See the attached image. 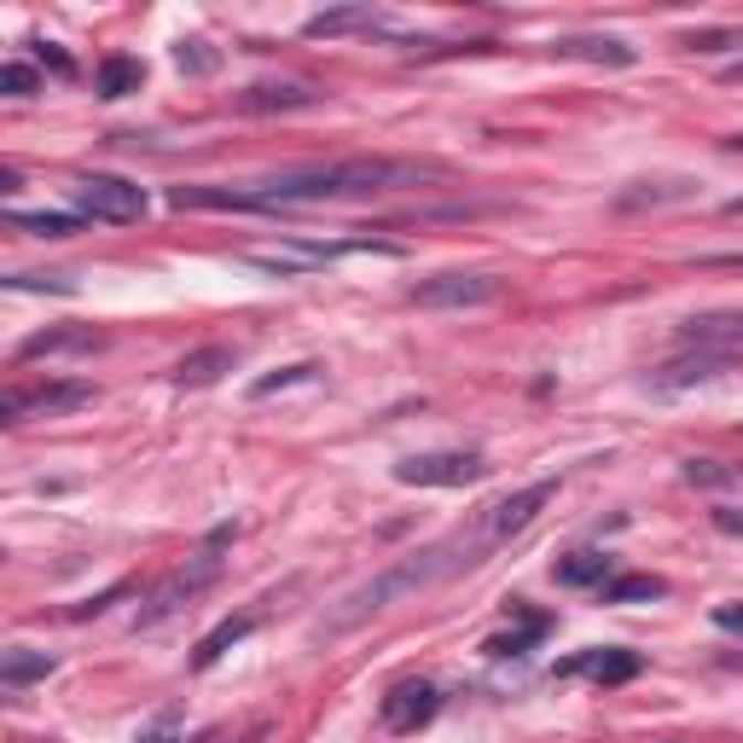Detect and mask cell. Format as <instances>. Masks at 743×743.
I'll use <instances>...</instances> for the list:
<instances>
[{"instance_id": "obj_30", "label": "cell", "mask_w": 743, "mask_h": 743, "mask_svg": "<svg viewBox=\"0 0 743 743\" xmlns=\"http://www.w3.org/2000/svg\"><path fill=\"white\" fill-rule=\"evenodd\" d=\"M691 53H720V47H743V30H703V35H686Z\"/></svg>"}, {"instance_id": "obj_24", "label": "cell", "mask_w": 743, "mask_h": 743, "mask_svg": "<svg viewBox=\"0 0 743 743\" xmlns=\"http://www.w3.org/2000/svg\"><path fill=\"white\" fill-rule=\"evenodd\" d=\"M668 593V581L662 575H622L604 587V604H645V598H662Z\"/></svg>"}, {"instance_id": "obj_34", "label": "cell", "mask_w": 743, "mask_h": 743, "mask_svg": "<svg viewBox=\"0 0 743 743\" xmlns=\"http://www.w3.org/2000/svg\"><path fill=\"white\" fill-rule=\"evenodd\" d=\"M720 82H726V87H743V59H737V64H726V71H720Z\"/></svg>"}, {"instance_id": "obj_13", "label": "cell", "mask_w": 743, "mask_h": 743, "mask_svg": "<svg viewBox=\"0 0 743 743\" xmlns=\"http://www.w3.org/2000/svg\"><path fill=\"white\" fill-rule=\"evenodd\" d=\"M552 53H558V59L611 64V71H627V64H639V47H627V41H616V35H564Z\"/></svg>"}, {"instance_id": "obj_36", "label": "cell", "mask_w": 743, "mask_h": 743, "mask_svg": "<svg viewBox=\"0 0 743 743\" xmlns=\"http://www.w3.org/2000/svg\"><path fill=\"white\" fill-rule=\"evenodd\" d=\"M726 146H732V151H743V134H732V140H726Z\"/></svg>"}, {"instance_id": "obj_10", "label": "cell", "mask_w": 743, "mask_h": 743, "mask_svg": "<svg viewBox=\"0 0 743 743\" xmlns=\"http://www.w3.org/2000/svg\"><path fill=\"white\" fill-rule=\"evenodd\" d=\"M552 493H558V477H540V482H529V488H517V493H506V500H493V506H482V517H488V529H493V540H506L511 534H523L540 511L552 506Z\"/></svg>"}, {"instance_id": "obj_18", "label": "cell", "mask_w": 743, "mask_h": 743, "mask_svg": "<svg viewBox=\"0 0 743 743\" xmlns=\"http://www.w3.org/2000/svg\"><path fill=\"white\" fill-rule=\"evenodd\" d=\"M94 87H99V99H128V94H140V87H146V64L134 59V53H110L99 64Z\"/></svg>"}, {"instance_id": "obj_3", "label": "cell", "mask_w": 743, "mask_h": 743, "mask_svg": "<svg viewBox=\"0 0 743 743\" xmlns=\"http://www.w3.org/2000/svg\"><path fill=\"white\" fill-rule=\"evenodd\" d=\"M227 540H233V529H215V534H210V546L198 552L180 575H169L163 587L151 593V604L140 611V627H157V622H169L174 611H187V604H192V598H198V593H204L210 581L221 575V546H227Z\"/></svg>"}, {"instance_id": "obj_1", "label": "cell", "mask_w": 743, "mask_h": 743, "mask_svg": "<svg viewBox=\"0 0 743 743\" xmlns=\"http://www.w3.org/2000/svg\"><path fill=\"white\" fill-rule=\"evenodd\" d=\"M424 180H447L442 163H418V157H343V163H308L262 180H238V187H174V210H290V204H337V198H378L401 187H424Z\"/></svg>"}, {"instance_id": "obj_9", "label": "cell", "mask_w": 743, "mask_h": 743, "mask_svg": "<svg viewBox=\"0 0 743 743\" xmlns=\"http://www.w3.org/2000/svg\"><path fill=\"white\" fill-rule=\"evenodd\" d=\"M436 709H442V691H436L431 680H401V686L384 691V703H378V720H384L390 732L407 737V732H418V726H431Z\"/></svg>"}, {"instance_id": "obj_28", "label": "cell", "mask_w": 743, "mask_h": 743, "mask_svg": "<svg viewBox=\"0 0 743 743\" xmlns=\"http://www.w3.org/2000/svg\"><path fill=\"white\" fill-rule=\"evenodd\" d=\"M0 94L30 99V94H41V76L30 71V64H0Z\"/></svg>"}, {"instance_id": "obj_23", "label": "cell", "mask_w": 743, "mask_h": 743, "mask_svg": "<svg viewBox=\"0 0 743 743\" xmlns=\"http://www.w3.org/2000/svg\"><path fill=\"white\" fill-rule=\"evenodd\" d=\"M546 627H552V616H529L523 627H517V634H493L482 650H488V657H523L529 645H540V639H546Z\"/></svg>"}, {"instance_id": "obj_26", "label": "cell", "mask_w": 743, "mask_h": 743, "mask_svg": "<svg viewBox=\"0 0 743 743\" xmlns=\"http://www.w3.org/2000/svg\"><path fill=\"white\" fill-rule=\"evenodd\" d=\"M320 372L314 360H302V367H285V372H274V378H256L251 384V401H267V395H279V390H290V384H308V378Z\"/></svg>"}, {"instance_id": "obj_12", "label": "cell", "mask_w": 743, "mask_h": 743, "mask_svg": "<svg viewBox=\"0 0 743 743\" xmlns=\"http://www.w3.org/2000/svg\"><path fill=\"white\" fill-rule=\"evenodd\" d=\"M94 349H105V337H99L94 326H47V331L24 337L18 360H41V354H94Z\"/></svg>"}, {"instance_id": "obj_29", "label": "cell", "mask_w": 743, "mask_h": 743, "mask_svg": "<svg viewBox=\"0 0 743 743\" xmlns=\"http://www.w3.org/2000/svg\"><path fill=\"white\" fill-rule=\"evenodd\" d=\"M7 285L12 290H53V297H71L76 290V279H59V274H12Z\"/></svg>"}, {"instance_id": "obj_17", "label": "cell", "mask_w": 743, "mask_h": 743, "mask_svg": "<svg viewBox=\"0 0 743 743\" xmlns=\"http://www.w3.org/2000/svg\"><path fill=\"white\" fill-rule=\"evenodd\" d=\"M558 575V587H611V552H570V558H558L552 564Z\"/></svg>"}, {"instance_id": "obj_22", "label": "cell", "mask_w": 743, "mask_h": 743, "mask_svg": "<svg viewBox=\"0 0 743 743\" xmlns=\"http://www.w3.org/2000/svg\"><path fill=\"white\" fill-rule=\"evenodd\" d=\"M686 343H743V314H697V320H686Z\"/></svg>"}, {"instance_id": "obj_8", "label": "cell", "mask_w": 743, "mask_h": 743, "mask_svg": "<svg viewBox=\"0 0 743 743\" xmlns=\"http://www.w3.org/2000/svg\"><path fill=\"white\" fill-rule=\"evenodd\" d=\"M639 668L645 657L639 650H622V645H587V650H575V657H564L552 668V680H598V686H627V680H639Z\"/></svg>"}, {"instance_id": "obj_27", "label": "cell", "mask_w": 743, "mask_h": 743, "mask_svg": "<svg viewBox=\"0 0 743 743\" xmlns=\"http://www.w3.org/2000/svg\"><path fill=\"white\" fill-rule=\"evenodd\" d=\"M686 482H691V488H732L737 470L720 465V459H686Z\"/></svg>"}, {"instance_id": "obj_2", "label": "cell", "mask_w": 743, "mask_h": 743, "mask_svg": "<svg viewBox=\"0 0 743 743\" xmlns=\"http://www.w3.org/2000/svg\"><path fill=\"white\" fill-rule=\"evenodd\" d=\"M493 552H500V540H493L488 517L477 511V517H470V523H459L454 534H442V540H431V546L395 558L390 570H378L372 581H360L354 593H343V598H337L331 611L320 616L314 639H343V634H354V627H367L372 616H384L390 604L418 598V593H431V587H442V581H454V575L482 570Z\"/></svg>"}, {"instance_id": "obj_6", "label": "cell", "mask_w": 743, "mask_h": 743, "mask_svg": "<svg viewBox=\"0 0 743 743\" xmlns=\"http://www.w3.org/2000/svg\"><path fill=\"white\" fill-rule=\"evenodd\" d=\"M500 290H506L500 274H459V267H447V274L418 279L407 297L418 308H488V302H500Z\"/></svg>"}, {"instance_id": "obj_4", "label": "cell", "mask_w": 743, "mask_h": 743, "mask_svg": "<svg viewBox=\"0 0 743 743\" xmlns=\"http://www.w3.org/2000/svg\"><path fill=\"white\" fill-rule=\"evenodd\" d=\"M488 465L482 454H470V447H436V454H407L395 465V482L407 488H470L482 482Z\"/></svg>"}, {"instance_id": "obj_11", "label": "cell", "mask_w": 743, "mask_h": 743, "mask_svg": "<svg viewBox=\"0 0 743 743\" xmlns=\"http://www.w3.org/2000/svg\"><path fill=\"white\" fill-rule=\"evenodd\" d=\"M320 99L326 94L314 82H256V87H244L233 105L244 110V117H285V110H308Z\"/></svg>"}, {"instance_id": "obj_7", "label": "cell", "mask_w": 743, "mask_h": 743, "mask_svg": "<svg viewBox=\"0 0 743 743\" xmlns=\"http://www.w3.org/2000/svg\"><path fill=\"white\" fill-rule=\"evenodd\" d=\"M76 204H82V215H94V221H140L146 215V187H134V180H123V174H82L76 180Z\"/></svg>"}, {"instance_id": "obj_15", "label": "cell", "mask_w": 743, "mask_h": 743, "mask_svg": "<svg viewBox=\"0 0 743 743\" xmlns=\"http://www.w3.org/2000/svg\"><path fill=\"white\" fill-rule=\"evenodd\" d=\"M227 372H233V349L210 343V349H192L187 360H180V367H174V384H180V390H210V384H221Z\"/></svg>"}, {"instance_id": "obj_16", "label": "cell", "mask_w": 743, "mask_h": 743, "mask_svg": "<svg viewBox=\"0 0 743 743\" xmlns=\"http://www.w3.org/2000/svg\"><path fill=\"white\" fill-rule=\"evenodd\" d=\"M53 668H59V657H53V650L12 645L7 657H0V686H7V691H24V686H35V680H47Z\"/></svg>"}, {"instance_id": "obj_20", "label": "cell", "mask_w": 743, "mask_h": 743, "mask_svg": "<svg viewBox=\"0 0 743 743\" xmlns=\"http://www.w3.org/2000/svg\"><path fill=\"white\" fill-rule=\"evenodd\" d=\"M7 221L18 233H35V238H71V233H82V215H71V210H12Z\"/></svg>"}, {"instance_id": "obj_32", "label": "cell", "mask_w": 743, "mask_h": 743, "mask_svg": "<svg viewBox=\"0 0 743 743\" xmlns=\"http://www.w3.org/2000/svg\"><path fill=\"white\" fill-rule=\"evenodd\" d=\"M140 743H187V737H174V714H163V720H157V726L140 737Z\"/></svg>"}, {"instance_id": "obj_31", "label": "cell", "mask_w": 743, "mask_h": 743, "mask_svg": "<svg viewBox=\"0 0 743 743\" xmlns=\"http://www.w3.org/2000/svg\"><path fill=\"white\" fill-rule=\"evenodd\" d=\"M35 59H41V64H47V71H53V76H76V64H71V59H64L59 47H47V41H35Z\"/></svg>"}, {"instance_id": "obj_25", "label": "cell", "mask_w": 743, "mask_h": 743, "mask_svg": "<svg viewBox=\"0 0 743 743\" xmlns=\"http://www.w3.org/2000/svg\"><path fill=\"white\" fill-rule=\"evenodd\" d=\"M174 64H180L187 76H215V71H221V53L210 47V41H180V47H174Z\"/></svg>"}, {"instance_id": "obj_5", "label": "cell", "mask_w": 743, "mask_h": 743, "mask_svg": "<svg viewBox=\"0 0 743 743\" xmlns=\"http://www.w3.org/2000/svg\"><path fill=\"white\" fill-rule=\"evenodd\" d=\"M94 384L87 378H59V384H35V390H7L0 401V418L7 424H24V418H64L76 407H94Z\"/></svg>"}, {"instance_id": "obj_19", "label": "cell", "mask_w": 743, "mask_h": 743, "mask_svg": "<svg viewBox=\"0 0 743 743\" xmlns=\"http://www.w3.org/2000/svg\"><path fill=\"white\" fill-rule=\"evenodd\" d=\"M349 30H378V12L372 7H331V12H314L302 35L308 41H326V35H349Z\"/></svg>"}, {"instance_id": "obj_35", "label": "cell", "mask_w": 743, "mask_h": 743, "mask_svg": "<svg viewBox=\"0 0 743 743\" xmlns=\"http://www.w3.org/2000/svg\"><path fill=\"white\" fill-rule=\"evenodd\" d=\"M726 215H743V198H732V204H726Z\"/></svg>"}, {"instance_id": "obj_33", "label": "cell", "mask_w": 743, "mask_h": 743, "mask_svg": "<svg viewBox=\"0 0 743 743\" xmlns=\"http://www.w3.org/2000/svg\"><path fill=\"white\" fill-rule=\"evenodd\" d=\"M714 627H726V634H743V611H737V604H720V611H714Z\"/></svg>"}, {"instance_id": "obj_14", "label": "cell", "mask_w": 743, "mask_h": 743, "mask_svg": "<svg viewBox=\"0 0 743 743\" xmlns=\"http://www.w3.org/2000/svg\"><path fill=\"white\" fill-rule=\"evenodd\" d=\"M732 367V354H720V349H697V354H686V360H673V367H662L650 384H657L662 395H673V390H686V384H703V378H714V372H726Z\"/></svg>"}, {"instance_id": "obj_21", "label": "cell", "mask_w": 743, "mask_h": 743, "mask_svg": "<svg viewBox=\"0 0 743 743\" xmlns=\"http://www.w3.org/2000/svg\"><path fill=\"white\" fill-rule=\"evenodd\" d=\"M256 622H262L256 611H244V616H227V622H221V627H215V634L204 639V645H198V657H192V668H215V662H221V657H227V650H233V645H238L244 634H251V627H256Z\"/></svg>"}]
</instances>
